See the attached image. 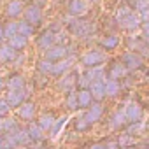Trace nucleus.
Returning a JSON list of instances; mask_svg holds the SVG:
<instances>
[{
	"label": "nucleus",
	"mask_w": 149,
	"mask_h": 149,
	"mask_svg": "<svg viewBox=\"0 0 149 149\" xmlns=\"http://www.w3.org/2000/svg\"><path fill=\"white\" fill-rule=\"evenodd\" d=\"M67 28L72 35H76L77 39H88L90 35L95 33L97 26L91 19H86V18H72L68 23H67Z\"/></svg>",
	"instance_id": "1"
},
{
	"label": "nucleus",
	"mask_w": 149,
	"mask_h": 149,
	"mask_svg": "<svg viewBox=\"0 0 149 149\" xmlns=\"http://www.w3.org/2000/svg\"><path fill=\"white\" fill-rule=\"evenodd\" d=\"M105 79V72L104 67L98 68H84V72H81L77 76V83L76 86H79V90H88V86L95 81H104Z\"/></svg>",
	"instance_id": "2"
},
{
	"label": "nucleus",
	"mask_w": 149,
	"mask_h": 149,
	"mask_svg": "<svg viewBox=\"0 0 149 149\" xmlns=\"http://www.w3.org/2000/svg\"><path fill=\"white\" fill-rule=\"evenodd\" d=\"M105 60H107V56H105V53L102 49L91 47L81 56V65L84 68H98V67H104Z\"/></svg>",
	"instance_id": "3"
},
{
	"label": "nucleus",
	"mask_w": 149,
	"mask_h": 149,
	"mask_svg": "<svg viewBox=\"0 0 149 149\" xmlns=\"http://www.w3.org/2000/svg\"><path fill=\"white\" fill-rule=\"evenodd\" d=\"M119 61L123 63V67L128 72H135V70H142L144 68V58L140 54H137L135 51H125L121 54Z\"/></svg>",
	"instance_id": "4"
},
{
	"label": "nucleus",
	"mask_w": 149,
	"mask_h": 149,
	"mask_svg": "<svg viewBox=\"0 0 149 149\" xmlns=\"http://www.w3.org/2000/svg\"><path fill=\"white\" fill-rule=\"evenodd\" d=\"M23 16H25V21L28 23V25H32L33 28H37L40 23H42V7H40V4H37V2H32V4H28L25 9H23Z\"/></svg>",
	"instance_id": "5"
},
{
	"label": "nucleus",
	"mask_w": 149,
	"mask_h": 149,
	"mask_svg": "<svg viewBox=\"0 0 149 149\" xmlns=\"http://www.w3.org/2000/svg\"><path fill=\"white\" fill-rule=\"evenodd\" d=\"M123 112H125V118H126L128 125L140 123V121L144 119V107H142L140 102H135V100H133V102H128V104L125 105Z\"/></svg>",
	"instance_id": "6"
},
{
	"label": "nucleus",
	"mask_w": 149,
	"mask_h": 149,
	"mask_svg": "<svg viewBox=\"0 0 149 149\" xmlns=\"http://www.w3.org/2000/svg\"><path fill=\"white\" fill-rule=\"evenodd\" d=\"M104 72H105V79H109V81H119V83L128 76V70L123 67V63L119 60H112L109 63V67L104 68Z\"/></svg>",
	"instance_id": "7"
},
{
	"label": "nucleus",
	"mask_w": 149,
	"mask_h": 149,
	"mask_svg": "<svg viewBox=\"0 0 149 149\" xmlns=\"http://www.w3.org/2000/svg\"><path fill=\"white\" fill-rule=\"evenodd\" d=\"M68 56H70V47L68 46H58V44H54V46H51L49 49L44 51V60H47L51 63L61 61V60H65Z\"/></svg>",
	"instance_id": "8"
},
{
	"label": "nucleus",
	"mask_w": 149,
	"mask_h": 149,
	"mask_svg": "<svg viewBox=\"0 0 149 149\" xmlns=\"http://www.w3.org/2000/svg\"><path fill=\"white\" fill-rule=\"evenodd\" d=\"M77 76L79 72L77 70H70L67 74H63L61 77H58V83H56V88L63 93H68L72 90H76V83H77Z\"/></svg>",
	"instance_id": "9"
},
{
	"label": "nucleus",
	"mask_w": 149,
	"mask_h": 149,
	"mask_svg": "<svg viewBox=\"0 0 149 149\" xmlns=\"http://www.w3.org/2000/svg\"><path fill=\"white\" fill-rule=\"evenodd\" d=\"M118 23V26L121 28V30H125V32H139L140 30V19H139V16H137V13H133V11H130L126 16H123L121 19H118L116 21Z\"/></svg>",
	"instance_id": "10"
},
{
	"label": "nucleus",
	"mask_w": 149,
	"mask_h": 149,
	"mask_svg": "<svg viewBox=\"0 0 149 149\" xmlns=\"http://www.w3.org/2000/svg\"><path fill=\"white\" fill-rule=\"evenodd\" d=\"M126 46H128V51H135L137 54H140L146 60L149 47H147V42L142 40L140 35H130V37H126Z\"/></svg>",
	"instance_id": "11"
},
{
	"label": "nucleus",
	"mask_w": 149,
	"mask_h": 149,
	"mask_svg": "<svg viewBox=\"0 0 149 149\" xmlns=\"http://www.w3.org/2000/svg\"><path fill=\"white\" fill-rule=\"evenodd\" d=\"M28 97V91L26 90H7L4 100L7 102V105L11 109H18Z\"/></svg>",
	"instance_id": "12"
},
{
	"label": "nucleus",
	"mask_w": 149,
	"mask_h": 149,
	"mask_svg": "<svg viewBox=\"0 0 149 149\" xmlns=\"http://www.w3.org/2000/svg\"><path fill=\"white\" fill-rule=\"evenodd\" d=\"M102 116H104V105L100 104V102H93L88 109H84V114H83V118L93 126L95 123H98L100 119H102Z\"/></svg>",
	"instance_id": "13"
},
{
	"label": "nucleus",
	"mask_w": 149,
	"mask_h": 149,
	"mask_svg": "<svg viewBox=\"0 0 149 149\" xmlns=\"http://www.w3.org/2000/svg\"><path fill=\"white\" fill-rule=\"evenodd\" d=\"M126 126H128V121L125 118V112L121 109H116L109 116V128L114 132H123V130H126Z\"/></svg>",
	"instance_id": "14"
},
{
	"label": "nucleus",
	"mask_w": 149,
	"mask_h": 149,
	"mask_svg": "<svg viewBox=\"0 0 149 149\" xmlns=\"http://www.w3.org/2000/svg\"><path fill=\"white\" fill-rule=\"evenodd\" d=\"M119 44H121V37L118 35V33H107L105 37H102L100 39V42H98V49H102L104 53L107 51V53H111V51H116L118 47H119Z\"/></svg>",
	"instance_id": "15"
},
{
	"label": "nucleus",
	"mask_w": 149,
	"mask_h": 149,
	"mask_svg": "<svg viewBox=\"0 0 149 149\" xmlns=\"http://www.w3.org/2000/svg\"><path fill=\"white\" fill-rule=\"evenodd\" d=\"M54 35H56V33H53L49 28L42 30V32L35 37V44H37V47L42 49V51H46V49H49L51 46H54Z\"/></svg>",
	"instance_id": "16"
},
{
	"label": "nucleus",
	"mask_w": 149,
	"mask_h": 149,
	"mask_svg": "<svg viewBox=\"0 0 149 149\" xmlns=\"http://www.w3.org/2000/svg\"><path fill=\"white\" fill-rule=\"evenodd\" d=\"M6 90H26V77L19 72H14L6 79Z\"/></svg>",
	"instance_id": "17"
},
{
	"label": "nucleus",
	"mask_w": 149,
	"mask_h": 149,
	"mask_svg": "<svg viewBox=\"0 0 149 149\" xmlns=\"http://www.w3.org/2000/svg\"><path fill=\"white\" fill-rule=\"evenodd\" d=\"M88 6H86V0H68L67 2V13L72 18H81L86 13Z\"/></svg>",
	"instance_id": "18"
},
{
	"label": "nucleus",
	"mask_w": 149,
	"mask_h": 149,
	"mask_svg": "<svg viewBox=\"0 0 149 149\" xmlns=\"http://www.w3.org/2000/svg\"><path fill=\"white\" fill-rule=\"evenodd\" d=\"M35 112H37L35 104H33V102H30V100H25V102L18 107V116H19V119L28 121V123H30V121H33Z\"/></svg>",
	"instance_id": "19"
},
{
	"label": "nucleus",
	"mask_w": 149,
	"mask_h": 149,
	"mask_svg": "<svg viewBox=\"0 0 149 149\" xmlns=\"http://www.w3.org/2000/svg\"><path fill=\"white\" fill-rule=\"evenodd\" d=\"M72 58L68 56V58H65V60H61V61H56V63H53V68H51V74L49 76H53V77H61L63 74H67V72H70L72 70Z\"/></svg>",
	"instance_id": "20"
},
{
	"label": "nucleus",
	"mask_w": 149,
	"mask_h": 149,
	"mask_svg": "<svg viewBox=\"0 0 149 149\" xmlns=\"http://www.w3.org/2000/svg\"><path fill=\"white\" fill-rule=\"evenodd\" d=\"M23 9H25L23 0H9V2L6 4L4 13H6V16L9 19H14V18H18V16L23 14Z\"/></svg>",
	"instance_id": "21"
},
{
	"label": "nucleus",
	"mask_w": 149,
	"mask_h": 149,
	"mask_svg": "<svg viewBox=\"0 0 149 149\" xmlns=\"http://www.w3.org/2000/svg\"><path fill=\"white\" fill-rule=\"evenodd\" d=\"M123 91V84L119 81H109V79H104V93H105V98H116L119 97Z\"/></svg>",
	"instance_id": "22"
},
{
	"label": "nucleus",
	"mask_w": 149,
	"mask_h": 149,
	"mask_svg": "<svg viewBox=\"0 0 149 149\" xmlns=\"http://www.w3.org/2000/svg\"><path fill=\"white\" fill-rule=\"evenodd\" d=\"M88 91H90L93 102H100V104L104 102V98H105V93H104V81H95V83H91V84L88 86Z\"/></svg>",
	"instance_id": "23"
},
{
	"label": "nucleus",
	"mask_w": 149,
	"mask_h": 149,
	"mask_svg": "<svg viewBox=\"0 0 149 149\" xmlns=\"http://www.w3.org/2000/svg\"><path fill=\"white\" fill-rule=\"evenodd\" d=\"M54 121H56V116H54L53 112H42V114L39 116V119H37V125H39V128H40L42 132H49V130L53 128Z\"/></svg>",
	"instance_id": "24"
},
{
	"label": "nucleus",
	"mask_w": 149,
	"mask_h": 149,
	"mask_svg": "<svg viewBox=\"0 0 149 149\" xmlns=\"http://www.w3.org/2000/svg\"><path fill=\"white\" fill-rule=\"evenodd\" d=\"M25 130H26V133H28V137H30V142H35V144H37V142H42V140H44V132L39 128V125H37L35 121H30Z\"/></svg>",
	"instance_id": "25"
},
{
	"label": "nucleus",
	"mask_w": 149,
	"mask_h": 149,
	"mask_svg": "<svg viewBox=\"0 0 149 149\" xmlns=\"http://www.w3.org/2000/svg\"><path fill=\"white\" fill-rule=\"evenodd\" d=\"M16 54L18 53L13 47H9L7 44H0V63H4V65L13 63L14 58H16Z\"/></svg>",
	"instance_id": "26"
},
{
	"label": "nucleus",
	"mask_w": 149,
	"mask_h": 149,
	"mask_svg": "<svg viewBox=\"0 0 149 149\" xmlns=\"http://www.w3.org/2000/svg\"><path fill=\"white\" fill-rule=\"evenodd\" d=\"M7 46H9V47H13L16 53H21V51L28 46V39H25L23 35L16 33L14 37H11V39L7 40Z\"/></svg>",
	"instance_id": "27"
},
{
	"label": "nucleus",
	"mask_w": 149,
	"mask_h": 149,
	"mask_svg": "<svg viewBox=\"0 0 149 149\" xmlns=\"http://www.w3.org/2000/svg\"><path fill=\"white\" fill-rule=\"evenodd\" d=\"M11 137H13V140H14L16 147L32 144V142H30V137H28V133H26V130H25V128H21V126H19L14 133H11Z\"/></svg>",
	"instance_id": "28"
},
{
	"label": "nucleus",
	"mask_w": 149,
	"mask_h": 149,
	"mask_svg": "<svg viewBox=\"0 0 149 149\" xmlns=\"http://www.w3.org/2000/svg\"><path fill=\"white\" fill-rule=\"evenodd\" d=\"M116 142H118L119 147H128V146H135L137 144V137L133 133H130L128 130H123L121 135L116 139Z\"/></svg>",
	"instance_id": "29"
},
{
	"label": "nucleus",
	"mask_w": 149,
	"mask_h": 149,
	"mask_svg": "<svg viewBox=\"0 0 149 149\" xmlns=\"http://www.w3.org/2000/svg\"><path fill=\"white\" fill-rule=\"evenodd\" d=\"M93 104V98L88 90H77V109H88Z\"/></svg>",
	"instance_id": "30"
},
{
	"label": "nucleus",
	"mask_w": 149,
	"mask_h": 149,
	"mask_svg": "<svg viewBox=\"0 0 149 149\" xmlns=\"http://www.w3.org/2000/svg\"><path fill=\"white\" fill-rule=\"evenodd\" d=\"M18 128H19V123H18L14 118H4V119H2V126H0V132L11 135V133H14Z\"/></svg>",
	"instance_id": "31"
},
{
	"label": "nucleus",
	"mask_w": 149,
	"mask_h": 149,
	"mask_svg": "<svg viewBox=\"0 0 149 149\" xmlns=\"http://www.w3.org/2000/svg\"><path fill=\"white\" fill-rule=\"evenodd\" d=\"M72 125H74V130H76V133H84V132H90L91 130V125L83 118V116H77L76 119L72 121Z\"/></svg>",
	"instance_id": "32"
},
{
	"label": "nucleus",
	"mask_w": 149,
	"mask_h": 149,
	"mask_svg": "<svg viewBox=\"0 0 149 149\" xmlns=\"http://www.w3.org/2000/svg\"><path fill=\"white\" fill-rule=\"evenodd\" d=\"M63 105L68 109V111H76L77 109V91L72 90L65 95V100H63Z\"/></svg>",
	"instance_id": "33"
},
{
	"label": "nucleus",
	"mask_w": 149,
	"mask_h": 149,
	"mask_svg": "<svg viewBox=\"0 0 149 149\" xmlns=\"http://www.w3.org/2000/svg\"><path fill=\"white\" fill-rule=\"evenodd\" d=\"M2 28H4V39H6V40H9L11 37H14V35L18 33V21L9 19L6 25H2Z\"/></svg>",
	"instance_id": "34"
},
{
	"label": "nucleus",
	"mask_w": 149,
	"mask_h": 149,
	"mask_svg": "<svg viewBox=\"0 0 149 149\" xmlns=\"http://www.w3.org/2000/svg\"><path fill=\"white\" fill-rule=\"evenodd\" d=\"M18 33L23 35L25 39H30V37L35 33V28H33L32 25H28V23L23 19V21H18Z\"/></svg>",
	"instance_id": "35"
},
{
	"label": "nucleus",
	"mask_w": 149,
	"mask_h": 149,
	"mask_svg": "<svg viewBox=\"0 0 149 149\" xmlns=\"http://www.w3.org/2000/svg\"><path fill=\"white\" fill-rule=\"evenodd\" d=\"M0 149H16V144L9 133L0 132Z\"/></svg>",
	"instance_id": "36"
},
{
	"label": "nucleus",
	"mask_w": 149,
	"mask_h": 149,
	"mask_svg": "<svg viewBox=\"0 0 149 149\" xmlns=\"http://www.w3.org/2000/svg\"><path fill=\"white\" fill-rule=\"evenodd\" d=\"M51 68H53V63H51V61H47V60H44V58L37 61V72L42 74V76H49V74H51Z\"/></svg>",
	"instance_id": "37"
},
{
	"label": "nucleus",
	"mask_w": 149,
	"mask_h": 149,
	"mask_svg": "<svg viewBox=\"0 0 149 149\" xmlns=\"http://www.w3.org/2000/svg\"><path fill=\"white\" fill-rule=\"evenodd\" d=\"M67 123V116H61V118H56V121H54V125H53V128L49 130V133H51V137H54L56 133H60V130H61V126Z\"/></svg>",
	"instance_id": "38"
},
{
	"label": "nucleus",
	"mask_w": 149,
	"mask_h": 149,
	"mask_svg": "<svg viewBox=\"0 0 149 149\" xmlns=\"http://www.w3.org/2000/svg\"><path fill=\"white\" fill-rule=\"evenodd\" d=\"M130 11H132V9L128 7V4H121V6H118V11H116L114 19H116V21H118V19H121V18H123V16H126Z\"/></svg>",
	"instance_id": "39"
},
{
	"label": "nucleus",
	"mask_w": 149,
	"mask_h": 149,
	"mask_svg": "<svg viewBox=\"0 0 149 149\" xmlns=\"http://www.w3.org/2000/svg\"><path fill=\"white\" fill-rule=\"evenodd\" d=\"M9 112H11V107L7 105V102H6L4 98H0V119L7 118V116H9Z\"/></svg>",
	"instance_id": "40"
},
{
	"label": "nucleus",
	"mask_w": 149,
	"mask_h": 149,
	"mask_svg": "<svg viewBox=\"0 0 149 149\" xmlns=\"http://www.w3.org/2000/svg\"><path fill=\"white\" fill-rule=\"evenodd\" d=\"M46 77H47V76H42V74H39V72H37V74H35V81H33V83H35V86H37V88L46 86V84H47V79H46Z\"/></svg>",
	"instance_id": "41"
},
{
	"label": "nucleus",
	"mask_w": 149,
	"mask_h": 149,
	"mask_svg": "<svg viewBox=\"0 0 149 149\" xmlns=\"http://www.w3.org/2000/svg\"><path fill=\"white\" fill-rule=\"evenodd\" d=\"M140 23H149V9H144V11H139L137 13Z\"/></svg>",
	"instance_id": "42"
},
{
	"label": "nucleus",
	"mask_w": 149,
	"mask_h": 149,
	"mask_svg": "<svg viewBox=\"0 0 149 149\" xmlns=\"http://www.w3.org/2000/svg\"><path fill=\"white\" fill-rule=\"evenodd\" d=\"M104 146H105V149H119L116 139H107V140H104Z\"/></svg>",
	"instance_id": "43"
},
{
	"label": "nucleus",
	"mask_w": 149,
	"mask_h": 149,
	"mask_svg": "<svg viewBox=\"0 0 149 149\" xmlns=\"http://www.w3.org/2000/svg\"><path fill=\"white\" fill-rule=\"evenodd\" d=\"M23 63H25V54H23V53H18L16 58H14V61H13V65H14V67H21Z\"/></svg>",
	"instance_id": "44"
},
{
	"label": "nucleus",
	"mask_w": 149,
	"mask_h": 149,
	"mask_svg": "<svg viewBox=\"0 0 149 149\" xmlns=\"http://www.w3.org/2000/svg\"><path fill=\"white\" fill-rule=\"evenodd\" d=\"M88 149H105L104 140H102V142H93V144H90V146H88Z\"/></svg>",
	"instance_id": "45"
},
{
	"label": "nucleus",
	"mask_w": 149,
	"mask_h": 149,
	"mask_svg": "<svg viewBox=\"0 0 149 149\" xmlns=\"http://www.w3.org/2000/svg\"><path fill=\"white\" fill-rule=\"evenodd\" d=\"M6 39H4V28H2V23H0V44H2Z\"/></svg>",
	"instance_id": "46"
},
{
	"label": "nucleus",
	"mask_w": 149,
	"mask_h": 149,
	"mask_svg": "<svg viewBox=\"0 0 149 149\" xmlns=\"http://www.w3.org/2000/svg\"><path fill=\"white\" fill-rule=\"evenodd\" d=\"M40 149H54V147H53L51 144H42V146H40Z\"/></svg>",
	"instance_id": "47"
},
{
	"label": "nucleus",
	"mask_w": 149,
	"mask_h": 149,
	"mask_svg": "<svg viewBox=\"0 0 149 149\" xmlns=\"http://www.w3.org/2000/svg\"><path fill=\"white\" fill-rule=\"evenodd\" d=\"M4 88H6V79L0 77V90H4Z\"/></svg>",
	"instance_id": "48"
},
{
	"label": "nucleus",
	"mask_w": 149,
	"mask_h": 149,
	"mask_svg": "<svg viewBox=\"0 0 149 149\" xmlns=\"http://www.w3.org/2000/svg\"><path fill=\"white\" fill-rule=\"evenodd\" d=\"M119 149H139V147H137V144H135V146H128V147H119Z\"/></svg>",
	"instance_id": "49"
},
{
	"label": "nucleus",
	"mask_w": 149,
	"mask_h": 149,
	"mask_svg": "<svg viewBox=\"0 0 149 149\" xmlns=\"http://www.w3.org/2000/svg\"><path fill=\"white\" fill-rule=\"evenodd\" d=\"M0 126H2V119H0Z\"/></svg>",
	"instance_id": "50"
}]
</instances>
